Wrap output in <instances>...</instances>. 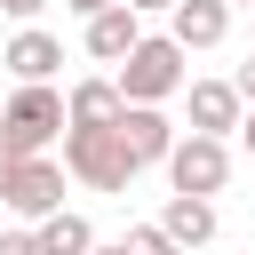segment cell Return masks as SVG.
I'll return each mask as SVG.
<instances>
[{
    "label": "cell",
    "instance_id": "9c48e42d",
    "mask_svg": "<svg viewBox=\"0 0 255 255\" xmlns=\"http://www.w3.org/2000/svg\"><path fill=\"white\" fill-rule=\"evenodd\" d=\"M183 96H191V135H239L247 104H239V88H231V80H191Z\"/></svg>",
    "mask_w": 255,
    "mask_h": 255
},
{
    "label": "cell",
    "instance_id": "7402d4cb",
    "mask_svg": "<svg viewBox=\"0 0 255 255\" xmlns=\"http://www.w3.org/2000/svg\"><path fill=\"white\" fill-rule=\"evenodd\" d=\"M96 255H128V247H96Z\"/></svg>",
    "mask_w": 255,
    "mask_h": 255
},
{
    "label": "cell",
    "instance_id": "8992f818",
    "mask_svg": "<svg viewBox=\"0 0 255 255\" xmlns=\"http://www.w3.org/2000/svg\"><path fill=\"white\" fill-rule=\"evenodd\" d=\"M120 143H128L135 175H143V167H167V151H175V120H167L159 104H128V112H120Z\"/></svg>",
    "mask_w": 255,
    "mask_h": 255
},
{
    "label": "cell",
    "instance_id": "44dd1931",
    "mask_svg": "<svg viewBox=\"0 0 255 255\" xmlns=\"http://www.w3.org/2000/svg\"><path fill=\"white\" fill-rule=\"evenodd\" d=\"M223 8H255V0H223Z\"/></svg>",
    "mask_w": 255,
    "mask_h": 255
},
{
    "label": "cell",
    "instance_id": "5b68a950",
    "mask_svg": "<svg viewBox=\"0 0 255 255\" xmlns=\"http://www.w3.org/2000/svg\"><path fill=\"white\" fill-rule=\"evenodd\" d=\"M167 183H175L183 199H215V191L231 183V143H223V135H175Z\"/></svg>",
    "mask_w": 255,
    "mask_h": 255
},
{
    "label": "cell",
    "instance_id": "ba28073f",
    "mask_svg": "<svg viewBox=\"0 0 255 255\" xmlns=\"http://www.w3.org/2000/svg\"><path fill=\"white\" fill-rule=\"evenodd\" d=\"M8 72H16V88H48L56 80V64H64V40L56 32H40V24H24L16 40H8V56H0Z\"/></svg>",
    "mask_w": 255,
    "mask_h": 255
},
{
    "label": "cell",
    "instance_id": "e0dca14e",
    "mask_svg": "<svg viewBox=\"0 0 255 255\" xmlns=\"http://www.w3.org/2000/svg\"><path fill=\"white\" fill-rule=\"evenodd\" d=\"M64 8H72L80 24H96V16H104V8H120V0H64Z\"/></svg>",
    "mask_w": 255,
    "mask_h": 255
},
{
    "label": "cell",
    "instance_id": "7a4b0ae2",
    "mask_svg": "<svg viewBox=\"0 0 255 255\" xmlns=\"http://www.w3.org/2000/svg\"><path fill=\"white\" fill-rule=\"evenodd\" d=\"M112 80H120V96H128V104H167V96H183V88H191L183 48H175L167 32H143V40H135V56H128Z\"/></svg>",
    "mask_w": 255,
    "mask_h": 255
},
{
    "label": "cell",
    "instance_id": "ffe728a7",
    "mask_svg": "<svg viewBox=\"0 0 255 255\" xmlns=\"http://www.w3.org/2000/svg\"><path fill=\"white\" fill-rule=\"evenodd\" d=\"M239 143H247V151H255V104H247V120H239Z\"/></svg>",
    "mask_w": 255,
    "mask_h": 255
},
{
    "label": "cell",
    "instance_id": "4fadbf2b",
    "mask_svg": "<svg viewBox=\"0 0 255 255\" xmlns=\"http://www.w3.org/2000/svg\"><path fill=\"white\" fill-rule=\"evenodd\" d=\"M32 231H40V255H96V223L72 215V207L48 215V223H32Z\"/></svg>",
    "mask_w": 255,
    "mask_h": 255
},
{
    "label": "cell",
    "instance_id": "6da1fadb",
    "mask_svg": "<svg viewBox=\"0 0 255 255\" xmlns=\"http://www.w3.org/2000/svg\"><path fill=\"white\" fill-rule=\"evenodd\" d=\"M72 120H64V96L56 88H16L8 104H0V151L8 159H48V143L64 135Z\"/></svg>",
    "mask_w": 255,
    "mask_h": 255
},
{
    "label": "cell",
    "instance_id": "52a82bcc",
    "mask_svg": "<svg viewBox=\"0 0 255 255\" xmlns=\"http://www.w3.org/2000/svg\"><path fill=\"white\" fill-rule=\"evenodd\" d=\"M223 32H231V8H223V0H175V8H167V40H175L183 56L223 48Z\"/></svg>",
    "mask_w": 255,
    "mask_h": 255
},
{
    "label": "cell",
    "instance_id": "7c38bea8",
    "mask_svg": "<svg viewBox=\"0 0 255 255\" xmlns=\"http://www.w3.org/2000/svg\"><path fill=\"white\" fill-rule=\"evenodd\" d=\"M159 231L191 255V247H207L215 239V199H183V191H167V207H159Z\"/></svg>",
    "mask_w": 255,
    "mask_h": 255
},
{
    "label": "cell",
    "instance_id": "d6986e66",
    "mask_svg": "<svg viewBox=\"0 0 255 255\" xmlns=\"http://www.w3.org/2000/svg\"><path fill=\"white\" fill-rule=\"evenodd\" d=\"M128 8H135V16H167L175 0H128Z\"/></svg>",
    "mask_w": 255,
    "mask_h": 255
},
{
    "label": "cell",
    "instance_id": "603a6c76",
    "mask_svg": "<svg viewBox=\"0 0 255 255\" xmlns=\"http://www.w3.org/2000/svg\"><path fill=\"white\" fill-rule=\"evenodd\" d=\"M247 16H255V8H247Z\"/></svg>",
    "mask_w": 255,
    "mask_h": 255
},
{
    "label": "cell",
    "instance_id": "3957f363",
    "mask_svg": "<svg viewBox=\"0 0 255 255\" xmlns=\"http://www.w3.org/2000/svg\"><path fill=\"white\" fill-rule=\"evenodd\" d=\"M64 175H80L88 191H128L135 159H128L120 128H64Z\"/></svg>",
    "mask_w": 255,
    "mask_h": 255
},
{
    "label": "cell",
    "instance_id": "5bb4252c",
    "mask_svg": "<svg viewBox=\"0 0 255 255\" xmlns=\"http://www.w3.org/2000/svg\"><path fill=\"white\" fill-rule=\"evenodd\" d=\"M120 247H128V255H183L159 223H128V239H120Z\"/></svg>",
    "mask_w": 255,
    "mask_h": 255
},
{
    "label": "cell",
    "instance_id": "ac0fdd59",
    "mask_svg": "<svg viewBox=\"0 0 255 255\" xmlns=\"http://www.w3.org/2000/svg\"><path fill=\"white\" fill-rule=\"evenodd\" d=\"M0 8H8V16H16V24H32V16H40V8H48V0H0Z\"/></svg>",
    "mask_w": 255,
    "mask_h": 255
},
{
    "label": "cell",
    "instance_id": "30bf717a",
    "mask_svg": "<svg viewBox=\"0 0 255 255\" xmlns=\"http://www.w3.org/2000/svg\"><path fill=\"white\" fill-rule=\"evenodd\" d=\"M135 40H143V16H135L128 0H120V8H104V16L88 24V56H96V64H128V56H135Z\"/></svg>",
    "mask_w": 255,
    "mask_h": 255
},
{
    "label": "cell",
    "instance_id": "277c9868",
    "mask_svg": "<svg viewBox=\"0 0 255 255\" xmlns=\"http://www.w3.org/2000/svg\"><path fill=\"white\" fill-rule=\"evenodd\" d=\"M0 207H16L24 223L64 215V167L56 159H8L0 151Z\"/></svg>",
    "mask_w": 255,
    "mask_h": 255
},
{
    "label": "cell",
    "instance_id": "2e32d148",
    "mask_svg": "<svg viewBox=\"0 0 255 255\" xmlns=\"http://www.w3.org/2000/svg\"><path fill=\"white\" fill-rule=\"evenodd\" d=\"M231 88H239V104H255V48H247V64H239V80H231Z\"/></svg>",
    "mask_w": 255,
    "mask_h": 255
},
{
    "label": "cell",
    "instance_id": "9a60e30c",
    "mask_svg": "<svg viewBox=\"0 0 255 255\" xmlns=\"http://www.w3.org/2000/svg\"><path fill=\"white\" fill-rule=\"evenodd\" d=\"M0 255H40V231H0Z\"/></svg>",
    "mask_w": 255,
    "mask_h": 255
},
{
    "label": "cell",
    "instance_id": "8fae6325",
    "mask_svg": "<svg viewBox=\"0 0 255 255\" xmlns=\"http://www.w3.org/2000/svg\"><path fill=\"white\" fill-rule=\"evenodd\" d=\"M120 112H128L120 80H80V88L64 96V120H72V128H120Z\"/></svg>",
    "mask_w": 255,
    "mask_h": 255
}]
</instances>
